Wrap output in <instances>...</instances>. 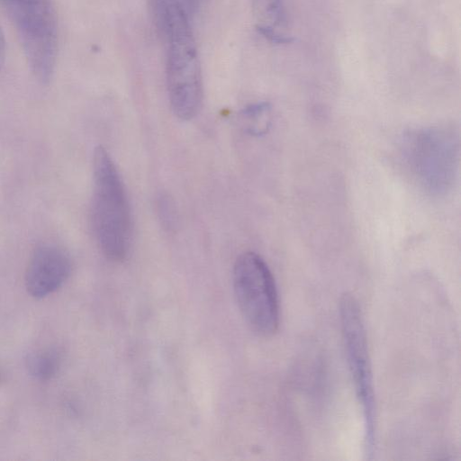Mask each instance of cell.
<instances>
[{"instance_id": "7", "label": "cell", "mask_w": 461, "mask_h": 461, "mask_svg": "<svg viewBox=\"0 0 461 461\" xmlns=\"http://www.w3.org/2000/svg\"><path fill=\"white\" fill-rule=\"evenodd\" d=\"M71 268V260L65 249L50 243L39 245L26 268L27 292L36 299L51 294L68 280Z\"/></svg>"}, {"instance_id": "5", "label": "cell", "mask_w": 461, "mask_h": 461, "mask_svg": "<svg viewBox=\"0 0 461 461\" xmlns=\"http://www.w3.org/2000/svg\"><path fill=\"white\" fill-rule=\"evenodd\" d=\"M234 294L250 329L272 336L279 325V304L273 275L265 260L248 251L238 257L232 273Z\"/></svg>"}, {"instance_id": "4", "label": "cell", "mask_w": 461, "mask_h": 461, "mask_svg": "<svg viewBox=\"0 0 461 461\" xmlns=\"http://www.w3.org/2000/svg\"><path fill=\"white\" fill-rule=\"evenodd\" d=\"M402 149L404 163L424 189L440 194L450 187L459 151L458 138L452 129L433 127L411 131Z\"/></svg>"}, {"instance_id": "6", "label": "cell", "mask_w": 461, "mask_h": 461, "mask_svg": "<svg viewBox=\"0 0 461 461\" xmlns=\"http://www.w3.org/2000/svg\"><path fill=\"white\" fill-rule=\"evenodd\" d=\"M339 315L348 368L363 413L365 453L371 458L375 440V403L364 321L354 296L345 294L341 298Z\"/></svg>"}, {"instance_id": "11", "label": "cell", "mask_w": 461, "mask_h": 461, "mask_svg": "<svg viewBox=\"0 0 461 461\" xmlns=\"http://www.w3.org/2000/svg\"><path fill=\"white\" fill-rule=\"evenodd\" d=\"M158 211L165 227L171 229L176 224V210L167 195H161L158 202Z\"/></svg>"}, {"instance_id": "8", "label": "cell", "mask_w": 461, "mask_h": 461, "mask_svg": "<svg viewBox=\"0 0 461 461\" xmlns=\"http://www.w3.org/2000/svg\"><path fill=\"white\" fill-rule=\"evenodd\" d=\"M253 4L260 33L276 43L289 42L290 38L278 31L285 22L283 0H253Z\"/></svg>"}, {"instance_id": "10", "label": "cell", "mask_w": 461, "mask_h": 461, "mask_svg": "<svg viewBox=\"0 0 461 461\" xmlns=\"http://www.w3.org/2000/svg\"><path fill=\"white\" fill-rule=\"evenodd\" d=\"M245 127L250 134L262 135L270 125V107L267 103H258L247 106L242 111Z\"/></svg>"}, {"instance_id": "12", "label": "cell", "mask_w": 461, "mask_h": 461, "mask_svg": "<svg viewBox=\"0 0 461 461\" xmlns=\"http://www.w3.org/2000/svg\"><path fill=\"white\" fill-rule=\"evenodd\" d=\"M5 59V40L4 33L0 28V69L4 65Z\"/></svg>"}, {"instance_id": "9", "label": "cell", "mask_w": 461, "mask_h": 461, "mask_svg": "<svg viewBox=\"0 0 461 461\" xmlns=\"http://www.w3.org/2000/svg\"><path fill=\"white\" fill-rule=\"evenodd\" d=\"M59 357L54 351L44 350L31 354L26 359L28 373L37 380L48 381L58 372Z\"/></svg>"}, {"instance_id": "1", "label": "cell", "mask_w": 461, "mask_h": 461, "mask_svg": "<svg viewBox=\"0 0 461 461\" xmlns=\"http://www.w3.org/2000/svg\"><path fill=\"white\" fill-rule=\"evenodd\" d=\"M150 14L166 45V80L174 114L193 119L203 104V80L197 47L185 8L178 0H151Z\"/></svg>"}, {"instance_id": "2", "label": "cell", "mask_w": 461, "mask_h": 461, "mask_svg": "<svg viewBox=\"0 0 461 461\" xmlns=\"http://www.w3.org/2000/svg\"><path fill=\"white\" fill-rule=\"evenodd\" d=\"M91 224L104 256L113 262L123 261L131 249V213L127 194L117 167L103 147L93 155Z\"/></svg>"}, {"instance_id": "3", "label": "cell", "mask_w": 461, "mask_h": 461, "mask_svg": "<svg viewBox=\"0 0 461 461\" xmlns=\"http://www.w3.org/2000/svg\"><path fill=\"white\" fill-rule=\"evenodd\" d=\"M22 43L35 78L49 84L58 54V26L52 0H0Z\"/></svg>"}]
</instances>
